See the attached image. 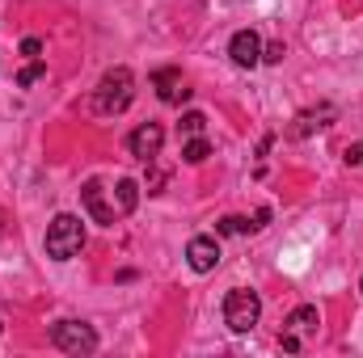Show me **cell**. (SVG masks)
<instances>
[{"label":"cell","mask_w":363,"mask_h":358,"mask_svg":"<svg viewBox=\"0 0 363 358\" xmlns=\"http://www.w3.org/2000/svg\"><path fill=\"white\" fill-rule=\"evenodd\" d=\"M207 156H211V144H207L203 135H190L186 148H182V161H186V165H203Z\"/></svg>","instance_id":"obj_13"},{"label":"cell","mask_w":363,"mask_h":358,"mask_svg":"<svg viewBox=\"0 0 363 358\" xmlns=\"http://www.w3.org/2000/svg\"><path fill=\"white\" fill-rule=\"evenodd\" d=\"M81 202H85V211H89L93 219H97V224H106V228H110V224L118 219L114 202H106V190H101V181H97V178L81 185Z\"/></svg>","instance_id":"obj_7"},{"label":"cell","mask_w":363,"mask_h":358,"mask_svg":"<svg viewBox=\"0 0 363 358\" xmlns=\"http://www.w3.org/2000/svg\"><path fill=\"white\" fill-rule=\"evenodd\" d=\"M279 346H283L287 354H296V350H300V333H291V329H287V333L279 337Z\"/></svg>","instance_id":"obj_18"},{"label":"cell","mask_w":363,"mask_h":358,"mask_svg":"<svg viewBox=\"0 0 363 358\" xmlns=\"http://www.w3.org/2000/svg\"><path fill=\"white\" fill-rule=\"evenodd\" d=\"M161 144H165V127H161V122H144V127H135L131 139H127L131 156L144 161V165H152V161L161 156Z\"/></svg>","instance_id":"obj_5"},{"label":"cell","mask_w":363,"mask_h":358,"mask_svg":"<svg viewBox=\"0 0 363 358\" xmlns=\"http://www.w3.org/2000/svg\"><path fill=\"white\" fill-rule=\"evenodd\" d=\"M317 325H321V312H317L313 304H300V308L287 316V329H291V333H313Z\"/></svg>","instance_id":"obj_11"},{"label":"cell","mask_w":363,"mask_h":358,"mask_svg":"<svg viewBox=\"0 0 363 358\" xmlns=\"http://www.w3.org/2000/svg\"><path fill=\"white\" fill-rule=\"evenodd\" d=\"M216 232H224V236H241V232H254V224L241 219V215H224V219L216 224Z\"/></svg>","instance_id":"obj_14"},{"label":"cell","mask_w":363,"mask_h":358,"mask_svg":"<svg viewBox=\"0 0 363 358\" xmlns=\"http://www.w3.org/2000/svg\"><path fill=\"white\" fill-rule=\"evenodd\" d=\"M21 55L38 59V55H43V42H38V38H26V42H21Z\"/></svg>","instance_id":"obj_19"},{"label":"cell","mask_w":363,"mask_h":358,"mask_svg":"<svg viewBox=\"0 0 363 358\" xmlns=\"http://www.w3.org/2000/svg\"><path fill=\"white\" fill-rule=\"evenodd\" d=\"M258 316H262L258 291H250V287L228 291V299H224V325H228L233 333H250V329L258 325Z\"/></svg>","instance_id":"obj_3"},{"label":"cell","mask_w":363,"mask_h":358,"mask_svg":"<svg viewBox=\"0 0 363 358\" xmlns=\"http://www.w3.org/2000/svg\"><path fill=\"white\" fill-rule=\"evenodd\" d=\"M85 249V224L77 215H55L47 228V258L51 262H72Z\"/></svg>","instance_id":"obj_2"},{"label":"cell","mask_w":363,"mask_h":358,"mask_svg":"<svg viewBox=\"0 0 363 358\" xmlns=\"http://www.w3.org/2000/svg\"><path fill=\"white\" fill-rule=\"evenodd\" d=\"M186 262L194 274H207V270L220 266V245L211 241V236H194L190 245H186Z\"/></svg>","instance_id":"obj_8"},{"label":"cell","mask_w":363,"mask_h":358,"mask_svg":"<svg viewBox=\"0 0 363 358\" xmlns=\"http://www.w3.org/2000/svg\"><path fill=\"white\" fill-rule=\"evenodd\" d=\"M330 122H334V105H317V110L296 114V122L287 127V135H291V139H304V135H313V131H321V127H330Z\"/></svg>","instance_id":"obj_10"},{"label":"cell","mask_w":363,"mask_h":358,"mask_svg":"<svg viewBox=\"0 0 363 358\" xmlns=\"http://www.w3.org/2000/svg\"><path fill=\"white\" fill-rule=\"evenodd\" d=\"M347 165H363V148H359V144H351V148H347Z\"/></svg>","instance_id":"obj_20"},{"label":"cell","mask_w":363,"mask_h":358,"mask_svg":"<svg viewBox=\"0 0 363 358\" xmlns=\"http://www.w3.org/2000/svg\"><path fill=\"white\" fill-rule=\"evenodd\" d=\"M131 97H135V76H131L127 68H110V72L101 76L97 93H93V110L106 114V118H114V114H123V110L131 105Z\"/></svg>","instance_id":"obj_1"},{"label":"cell","mask_w":363,"mask_h":358,"mask_svg":"<svg viewBox=\"0 0 363 358\" xmlns=\"http://www.w3.org/2000/svg\"><path fill=\"white\" fill-rule=\"evenodd\" d=\"M0 232H4V224H0Z\"/></svg>","instance_id":"obj_22"},{"label":"cell","mask_w":363,"mask_h":358,"mask_svg":"<svg viewBox=\"0 0 363 358\" xmlns=\"http://www.w3.org/2000/svg\"><path fill=\"white\" fill-rule=\"evenodd\" d=\"M0 329H4V325H0Z\"/></svg>","instance_id":"obj_23"},{"label":"cell","mask_w":363,"mask_h":358,"mask_svg":"<svg viewBox=\"0 0 363 358\" xmlns=\"http://www.w3.org/2000/svg\"><path fill=\"white\" fill-rule=\"evenodd\" d=\"M262 64H283V42H271V47H262Z\"/></svg>","instance_id":"obj_17"},{"label":"cell","mask_w":363,"mask_h":358,"mask_svg":"<svg viewBox=\"0 0 363 358\" xmlns=\"http://www.w3.org/2000/svg\"><path fill=\"white\" fill-rule=\"evenodd\" d=\"M135 202H140V185H135L131 178H123L118 185H114V211H118V215H131Z\"/></svg>","instance_id":"obj_12"},{"label":"cell","mask_w":363,"mask_h":358,"mask_svg":"<svg viewBox=\"0 0 363 358\" xmlns=\"http://www.w3.org/2000/svg\"><path fill=\"white\" fill-rule=\"evenodd\" d=\"M228 55H233L237 68H258L262 64V38L254 30H237L233 42H228Z\"/></svg>","instance_id":"obj_6"},{"label":"cell","mask_w":363,"mask_h":358,"mask_svg":"<svg viewBox=\"0 0 363 358\" xmlns=\"http://www.w3.org/2000/svg\"><path fill=\"white\" fill-rule=\"evenodd\" d=\"M43 76H47V64H43V59H34L30 68H21V72H17V85H21V89H30V85H34V81H43Z\"/></svg>","instance_id":"obj_15"},{"label":"cell","mask_w":363,"mask_h":358,"mask_svg":"<svg viewBox=\"0 0 363 358\" xmlns=\"http://www.w3.org/2000/svg\"><path fill=\"white\" fill-rule=\"evenodd\" d=\"M182 135H203V127H207V118L199 114V110H190V114H182Z\"/></svg>","instance_id":"obj_16"},{"label":"cell","mask_w":363,"mask_h":358,"mask_svg":"<svg viewBox=\"0 0 363 358\" xmlns=\"http://www.w3.org/2000/svg\"><path fill=\"white\" fill-rule=\"evenodd\" d=\"M51 342H55V350H64V354H93V350H97V333H93L85 321H60V325L51 329Z\"/></svg>","instance_id":"obj_4"},{"label":"cell","mask_w":363,"mask_h":358,"mask_svg":"<svg viewBox=\"0 0 363 358\" xmlns=\"http://www.w3.org/2000/svg\"><path fill=\"white\" fill-rule=\"evenodd\" d=\"M152 85H157V97L165 101V105H182L190 89H186V81H182L178 68H161V72H152Z\"/></svg>","instance_id":"obj_9"},{"label":"cell","mask_w":363,"mask_h":358,"mask_svg":"<svg viewBox=\"0 0 363 358\" xmlns=\"http://www.w3.org/2000/svg\"><path fill=\"white\" fill-rule=\"evenodd\" d=\"M267 224H271V211H267V207H262V211H258V215H254V232H258V228H267Z\"/></svg>","instance_id":"obj_21"}]
</instances>
